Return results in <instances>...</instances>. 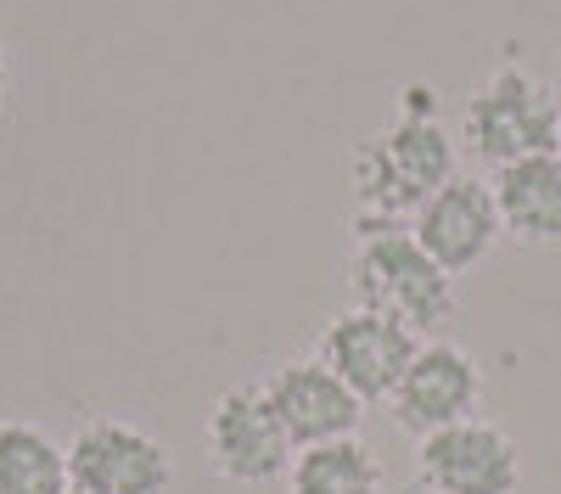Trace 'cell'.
I'll use <instances>...</instances> for the list:
<instances>
[{
	"mask_svg": "<svg viewBox=\"0 0 561 494\" xmlns=\"http://www.w3.org/2000/svg\"><path fill=\"white\" fill-rule=\"evenodd\" d=\"M354 180V219L365 231H393L404 214H415L444 180H455V141L421 102H410L388 129L365 135L348 158Z\"/></svg>",
	"mask_w": 561,
	"mask_h": 494,
	"instance_id": "obj_1",
	"label": "cell"
},
{
	"mask_svg": "<svg viewBox=\"0 0 561 494\" xmlns=\"http://www.w3.org/2000/svg\"><path fill=\"white\" fill-rule=\"evenodd\" d=\"M460 141L472 147L489 169H505L517 158L556 152L561 141V107L550 84L534 79L523 62H500L489 79L472 84V96L460 107Z\"/></svg>",
	"mask_w": 561,
	"mask_h": 494,
	"instance_id": "obj_2",
	"label": "cell"
},
{
	"mask_svg": "<svg viewBox=\"0 0 561 494\" xmlns=\"http://www.w3.org/2000/svg\"><path fill=\"white\" fill-rule=\"evenodd\" d=\"M354 287L365 309L404 321L415 337L438 332L455 314V276L410 231H365L354 248Z\"/></svg>",
	"mask_w": 561,
	"mask_h": 494,
	"instance_id": "obj_3",
	"label": "cell"
},
{
	"mask_svg": "<svg viewBox=\"0 0 561 494\" xmlns=\"http://www.w3.org/2000/svg\"><path fill=\"white\" fill-rule=\"evenodd\" d=\"M203 449H208V467L225 483H248V489L287 478V467L298 456L264 382H237L214 399V411L203 422Z\"/></svg>",
	"mask_w": 561,
	"mask_h": 494,
	"instance_id": "obj_4",
	"label": "cell"
},
{
	"mask_svg": "<svg viewBox=\"0 0 561 494\" xmlns=\"http://www.w3.org/2000/svg\"><path fill=\"white\" fill-rule=\"evenodd\" d=\"M68 472L79 494H169L174 489L169 444L118 416H96L68 438Z\"/></svg>",
	"mask_w": 561,
	"mask_h": 494,
	"instance_id": "obj_5",
	"label": "cell"
},
{
	"mask_svg": "<svg viewBox=\"0 0 561 494\" xmlns=\"http://www.w3.org/2000/svg\"><path fill=\"white\" fill-rule=\"evenodd\" d=\"M415 348H421V337L404 321H393V314L359 303V309H343V314L325 321L314 359H320V366H332L359 393V404H388L393 388L410 371Z\"/></svg>",
	"mask_w": 561,
	"mask_h": 494,
	"instance_id": "obj_6",
	"label": "cell"
},
{
	"mask_svg": "<svg viewBox=\"0 0 561 494\" xmlns=\"http://www.w3.org/2000/svg\"><path fill=\"white\" fill-rule=\"evenodd\" d=\"M421 444V483L433 494H517L523 489V449L500 422L466 416L438 427Z\"/></svg>",
	"mask_w": 561,
	"mask_h": 494,
	"instance_id": "obj_7",
	"label": "cell"
},
{
	"mask_svg": "<svg viewBox=\"0 0 561 494\" xmlns=\"http://www.w3.org/2000/svg\"><path fill=\"white\" fill-rule=\"evenodd\" d=\"M410 237L427 248L449 269V276L478 269L500 248V237H505L500 208H494V186H489V180H478V174L444 180V186L410 214Z\"/></svg>",
	"mask_w": 561,
	"mask_h": 494,
	"instance_id": "obj_8",
	"label": "cell"
},
{
	"mask_svg": "<svg viewBox=\"0 0 561 494\" xmlns=\"http://www.w3.org/2000/svg\"><path fill=\"white\" fill-rule=\"evenodd\" d=\"M393 422L410 438H427L438 427H455L466 416H478L483 404V366L460 343H421L404 382L393 388Z\"/></svg>",
	"mask_w": 561,
	"mask_h": 494,
	"instance_id": "obj_9",
	"label": "cell"
},
{
	"mask_svg": "<svg viewBox=\"0 0 561 494\" xmlns=\"http://www.w3.org/2000/svg\"><path fill=\"white\" fill-rule=\"evenodd\" d=\"M264 393L275 404L280 427H287L293 449L354 438L359 422H365L359 393L332 366H320V359H287V366H275V377L264 382Z\"/></svg>",
	"mask_w": 561,
	"mask_h": 494,
	"instance_id": "obj_10",
	"label": "cell"
},
{
	"mask_svg": "<svg viewBox=\"0 0 561 494\" xmlns=\"http://www.w3.org/2000/svg\"><path fill=\"white\" fill-rule=\"evenodd\" d=\"M494 208L511 242L523 248H561V158L539 152V158H517L494 169Z\"/></svg>",
	"mask_w": 561,
	"mask_h": 494,
	"instance_id": "obj_11",
	"label": "cell"
},
{
	"mask_svg": "<svg viewBox=\"0 0 561 494\" xmlns=\"http://www.w3.org/2000/svg\"><path fill=\"white\" fill-rule=\"evenodd\" d=\"M0 494H73L68 444H57L39 422H0Z\"/></svg>",
	"mask_w": 561,
	"mask_h": 494,
	"instance_id": "obj_12",
	"label": "cell"
},
{
	"mask_svg": "<svg viewBox=\"0 0 561 494\" xmlns=\"http://www.w3.org/2000/svg\"><path fill=\"white\" fill-rule=\"evenodd\" d=\"M287 494H388V472L359 433L337 444L298 449L287 467Z\"/></svg>",
	"mask_w": 561,
	"mask_h": 494,
	"instance_id": "obj_13",
	"label": "cell"
},
{
	"mask_svg": "<svg viewBox=\"0 0 561 494\" xmlns=\"http://www.w3.org/2000/svg\"><path fill=\"white\" fill-rule=\"evenodd\" d=\"M12 96V57H7V39H0V107Z\"/></svg>",
	"mask_w": 561,
	"mask_h": 494,
	"instance_id": "obj_14",
	"label": "cell"
},
{
	"mask_svg": "<svg viewBox=\"0 0 561 494\" xmlns=\"http://www.w3.org/2000/svg\"><path fill=\"white\" fill-rule=\"evenodd\" d=\"M556 158H561V141H556Z\"/></svg>",
	"mask_w": 561,
	"mask_h": 494,
	"instance_id": "obj_15",
	"label": "cell"
},
{
	"mask_svg": "<svg viewBox=\"0 0 561 494\" xmlns=\"http://www.w3.org/2000/svg\"><path fill=\"white\" fill-rule=\"evenodd\" d=\"M73 494H79V489H73Z\"/></svg>",
	"mask_w": 561,
	"mask_h": 494,
	"instance_id": "obj_16",
	"label": "cell"
}]
</instances>
